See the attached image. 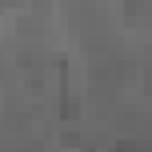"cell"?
Instances as JSON below:
<instances>
[]
</instances>
